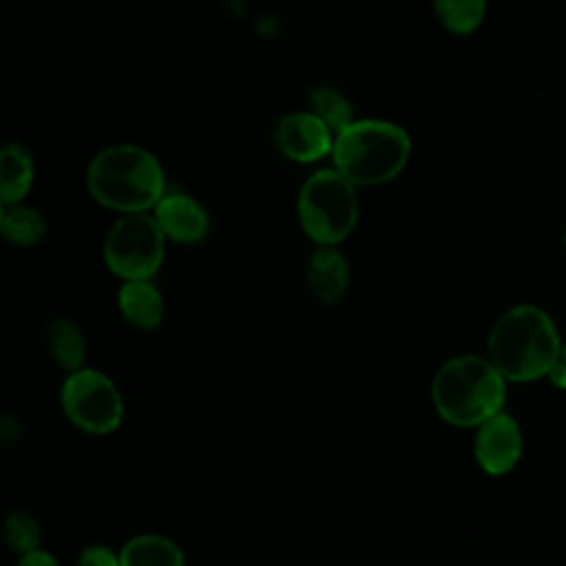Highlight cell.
I'll return each mask as SVG.
<instances>
[{
    "label": "cell",
    "mask_w": 566,
    "mask_h": 566,
    "mask_svg": "<svg viewBox=\"0 0 566 566\" xmlns=\"http://www.w3.org/2000/svg\"><path fill=\"white\" fill-rule=\"evenodd\" d=\"M562 347L553 318L531 303L506 310L486 340L493 367L515 382L548 376L553 365L562 360Z\"/></svg>",
    "instance_id": "6da1fadb"
},
{
    "label": "cell",
    "mask_w": 566,
    "mask_h": 566,
    "mask_svg": "<svg viewBox=\"0 0 566 566\" xmlns=\"http://www.w3.org/2000/svg\"><path fill=\"white\" fill-rule=\"evenodd\" d=\"M86 186L95 201L119 212H146L166 195L159 159L137 144L102 148L86 168Z\"/></svg>",
    "instance_id": "7a4b0ae2"
},
{
    "label": "cell",
    "mask_w": 566,
    "mask_h": 566,
    "mask_svg": "<svg viewBox=\"0 0 566 566\" xmlns=\"http://www.w3.org/2000/svg\"><path fill=\"white\" fill-rule=\"evenodd\" d=\"M431 400L440 418L449 424L480 427L504 407V376L489 358L475 354L453 356L436 371Z\"/></svg>",
    "instance_id": "3957f363"
},
{
    "label": "cell",
    "mask_w": 566,
    "mask_h": 566,
    "mask_svg": "<svg viewBox=\"0 0 566 566\" xmlns=\"http://www.w3.org/2000/svg\"><path fill=\"white\" fill-rule=\"evenodd\" d=\"M411 153L409 133L389 119H354L334 137V168L354 186L394 179Z\"/></svg>",
    "instance_id": "277c9868"
},
{
    "label": "cell",
    "mask_w": 566,
    "mask_h": 566,
    "mask_svg": "<svg viewBox=\"0 0 566 566\" xmlns=\"http://www.w3.org/2000/svg\"><path fill=\"white\" fill-rule=\"evenodd\" d=\"M296 212L307 237L321 245H336L358 221L356 188L336 168H321L303 181Z\"/></svg>",
    "instance_id": "5b68a950"
},
{
    "label": "cell",
    "mask_w": 566,
    "mask_h": 566,
    "mask_svg": "<svg viewBox=\"0 0 566 566\" xmlns=\"http://www.w3.org/2000/svg\"><path fill=\"white\" fill-rule=\"evenodd\" d=\"M166 234L157 219L146 212L122 214L106 232L102 254L106 268L124 281L150 279L161 261Z\"/></svg>",
    "instance_id": "8992f818"
},
{
    "label": "cell",
    "mask_w": 566,
    "mask_h": 566,
    "mask_svg": "<svg viewBox=\"0 0 566 566\" xmlns=\"http://www.w3.org/2000/svg\"><path fill=\"white\" fill-rule=\"evenodd\" d=\"M60 405L66 418L88 433H111L124 418V398L117 385L95 367H82L64 378Z\"/></svg>",
    "instance_id": "52a82bcc"
},
{
    "label": "cell",
    "mask_w": 566,
    "mask_h": 566,
    "mask_svg": "<svg viewBox=\"0 0 566 566\" xmlns=\"http://www.w3.org/2000/svg\"><path fill=\"white\" fill-rule=\"evenodd\" d=\"M473 455L489 475L509 473L522 458V431L513 416L500 411L475 431Z\"/></svg>",
    "instance_id": "ba28073f"
},
{
    "label": "cell",
    "mask_w": 566,
    "mask_h": 566,
    "mask_svg": "<svg viewBox=\"0 0 566 566\" xmlns=\"http://www.w3.org/2000/svg\"><path fill=\"white\" fill-rule=\"evenodd\" d=\"M274 142L287 159L310 164L332 153L334 133L312 111H294L279 119Z\"/></svg>",
    "instance_id": "9c48e42d"
},
{
    "label": "cell",
    "mask_w": 566,
    "mask_h": 566,
    "mask_svg": "<svg viewBox=\"0 0 566 566\" xmlns=\"http://www.w3.org/2000/svg\"><path fill=\"white\" fill-rule=\"evenodd\" d=\"M153 217L157 219L166 239L179 243H197L210 230L206 208L184 190H166V195L153 208Z\"/></svg>",
    "instance_id": "30bf717a"
},
{
    "label": "cell",
    "mask_w": 566,
    "mask_h": 566,
    "mask_svg": "<svg viewBox=\"0 0 566 566\" xmlns=\"http://www.w3.org/2000/svg\"><path fill=\"white\" fill-rule=\"evenodd\" d=\"M305 281L312 296L323 303L332 305L338 303L349 285V265L343 252L336 245H321L316 248L305 268Z\"/></svg>",
    "instance_id": "8fae6325"
},
{
    "label": "cell",
    "mask_w": 566,
    "mask_h": 566,
    "mask_svg": "<svg viewBox=\"0 0 566 566\" xmlns=\"http://www.w3.org/2000/svg\"><path fill=\"white\" fill-rule=\"evenodd\" d=\"M117 307L139 329H155L164 318V296L150 279L124 281L117 290Z\"/></svg>",
    "instance_id": "7c38bea8"
},
{
    "label": "cell",
    "mask_w": 566,
    "mask_h": 566,
    "mask_svg": "<svg viewBox=\"0 0 566 566\" xmlns=\"http://www.w3.org/2000/svg\"><path fill=\"white\" fill-rule=\"evenodd\" d=\"M122 566H186L181 546L159 533L133 535L119 548Z\"/></svg>",
    "instance_id": "4fadbf2b"
},
{
    "label": "cell",
    "mask_w": 566,
    "mask_h": 566,
    "mask_svg": "<svg viewBox=\"0 0 566 566\" xmlns=\"http://www.w3.org/2000/svg\"><path fill=\"white\" fill-rule=\"evenodd\" d=\"M35 177V166L31 153L18 144L7 142L0 150V201L2 206L20 203V199L31 190Z\"/></svg>",
    "instance_id": "5bb4252c"
},
{
    "label": "cell",
    "mask_w": 566,
    "mask_h": 566,
    "mask_svg": "<svg viewBox=\"0 0 566 566\" xmlns=\"http://www.w3.org/2000/svg\"><path fill=\"white\" fill-rule=\"evenodd\" d=\"M46 340L51 356L57 360V365H62L69 371L82 369L86 356V340L77 323H73L66 316L53 318L46 329Z\"/></svg>",
    "instance_id": "9a60e30c"
},
{
    "label": "cell",
    "mask_w": 566,
    "mask_h": 566,
    "mask_svg": "<svg viewBox=\"0 0 566 566\" xmlns=\"http://www.w3.org/2000/svg\"><path fill=\"white\" fill-rule=\"evenodd\" d=\"M0 228L9 241L18 245H33L44 237L46 221L38 208L27 203H11L2 206Z\"/></svg>",
    "instance_id": "2e32d148"
},
{
    "label": "cell",
    "mask_w": 566,
    "mask_h": 566,
    "mask_svg": "<svg viewBox=\"0 0 566 566\" xmlns=\"http://www.w3.org/2000/svg\"><path fill=\"white\" fill-rule=\"evenodd\" d=\"M310 111L329 126L334 137L354 122V108L349 99L334 86H316L310 93Z\"/></svg>",
    "instance_id": "e0dca14e"
},
{
    "label": "cell",
    "mask_w": 566,
    "mask_h": 566,
    "mask_svg": "<svg viewBox=\"0 0 566 566\" xmlns=\"http://www.w3.org/2000/svg\"><path fill=\"white\" fill-rule=\"evenodd\" d=\"M438 20L453 33H471L484 18L482 0H438L433 4Z\"/></svg>",
    "instance_id": "ac0fdd59"
},
{
    "label": "cell",
    "mask_w": 566,
    "mask_h": 566,
    "mask_svg": "<svg viewBox=\"0 0 566 566\" xmlns=\"http://www.w3.org/2000/svg\"><path fill=\"white\" fill-rule=\"evenodd\" d=\"M4 537L11 551L20 557L40 548L42 531L38 520L27 511H11L4 520Z\"/></svg>",
    "instance_id": "d6986e66"
},
{
    "label": "cell",
    "mask_w": 566,
    "mask_h": 566,
    "mask_svg": "<svg viewBox=\"0 0 566 566\" xmlns=\"http://www.w3.org/2000/svg\"><path fill=\"white\" fill-rule=\"evenodd\" d=\"M77 566H122L119 551L115 553L111 546L104 544H91L82 548L77 557Z\"/></svg>",
    "instance_id": "ffe728a7"
},
{
    "label": "cell",
    "mask_w": 566,
    "mask_h": 566,
    "mask_svg": "<svg viewBox=\"0 0 566 566\" xmlns=\"http://www.w3.org/2000/svg\"><path fill=\"white\" fill-rule=\"evenodd\" d=\"M15 566H60L57 557L51 555L49 551L44 548H38L33 553H27L22 557H18V564Z\"/></svg>",
    "instance_id": "44dd1931"
},
{
    "label": "cell",
    "mask_w": 566,
    "mask_h": 566,
    "mask_svg": "<svg viewBox=\"0 0 566 566\" xmlns=\"http://www.w3.org/2000/svg\"><path fill=\"white\" fill-rule=\"evenodd\" d=\"M548 380L557 387V389H566V363L559 360L553 365V369L548 371Z\"/></svg>",
    "instance_id": "7402d4cb"
},
{
    "label": "cell",
    "mask_w": 566,
    "mask_h": 566,
    "mask_svg": "<svg viewBox=\"0 0 566 566\" xmlns=\"http://www.w3.org/2000/svg\"><path fill=\"white\" fill-rule=\"evenodd\" d=\"M562 360L566 363V343H564V347H562Z\"/></svg>",
    "instance_id": "603a6c76"
},
{
    "label": "cell",
    "mask_w": 566,
    "mask_h": 566,
    "mask_svg": "<svg viewBox=\"0 0 566 566\" xmlns=\"http://www.w3.org/2000/svg\"><path fill=\"white\" fill-rule=\"evenodd\" d=\"M564 243H566V232H564Z\"/></svg>",
    "instance_id": "cb8c5ba5"
}]
</instances>
